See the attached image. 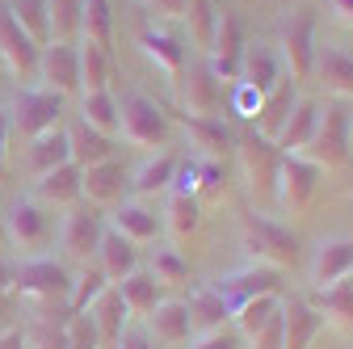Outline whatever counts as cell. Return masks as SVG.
Instances as JSON below:
<instances>
[{
	"mask_svg": "<svg viewBox=\"0 0 353 349\" xmlns=\"http://www.w3.org/2000/svg\"><path fill=\"white\" fill-rule=\"evenodd\" d=\"M236 236H240V248L252 266H270V270H286L294 266L299 257V240L290 228L274 223L270 215L261 210H240L236 215Z\"/></svg>",
	"mask_w": 353,
	"mask_h": 349,
	"instance_id": "1",
	"label": "cell"
},
{
	"mask_svg": "<svg viewBox=\"0 0 353 349\" xmlns=\"http://www.w3.org/2000/svg\"><path fill=\"white\" fill-rule=\"evenodd\" d=\"M294 156H303L307 164H316L320 172H332V168H345L353 148H349V106L345 101H328L320 106V118H316V130Z\"/></svg>",
	"mask_w": 353,
	"mask_h": 349,
	"instance_id": "2",
	"label": "cell"
},
{
	"mask_svg": "<svg viewBox=\"0 0 353 349\" xmlns=\"http://www.w3.org/2000/svg\"><path fill=\"white\" fill-rule=\"evenodd\" d=\"M316 9H290L278 21V42H274V55L286 72V80H307L312 76V59H316Z\"/></svg>",
	"mask_w": 353,
	"mask_h": 349,
	"instance_id": "3",
	"label": "cell"
},
{
	"mask_svg": "<svg viewBox=\"0 0 353 349\" xmlns=\"http://www.w3.org/2000/svg\"><path fill=\"white\" fill-rule=\"evenodd\" d=\"M72 295V270L55 257H26L13 278V299L21 303H68Z\"/></svg>",
	"mask_w": 353,
	"mask_h": 349,
	"instance_id": "4",
	"label": "cell"
},
{
	"mask_svg": "<svg viewBox=\"0 0 353 349\" xmlns=\"http://www.w3.org/2000/svg\"><path fill=\"white\" fill-rule=\"evenodd\" d=\"M168 114L139 89H130L122 101H118V135L130 143V148H164L168 139Z\"/></svg>",
	"mask_w": 353,
	"mask_h": 349,
	"instance_id": "5",
	"label": "cell"
},
{
	"mask_svg": "<svg viewBox=\"0 0 353 349\" xmlns=\"http://www.w3.org/2000/svg\"><path fill=\"white\" fill-rule=\"evenodd\" d=\"M0 232L9 236V244L21 257H42V248L51 244V215L42 210L30 194L13 198L5 210H0Z\"/></svg>",
	"mask_w": 353,
	"mask_h": 349,
	"instance_id": "6",
	"label": "cell"
},
{
	"mask_svg": "<svg viewBox=\"0 0 353 349\" xmlns=\"http://www.w3.org/2000/svg\"><path fill=\"white\" fill-rule=\"evenodd\" d=\"M236 156H240V172H244V186L256 202L274 198V177H278V160L282 152L274 148V139L256 135V130H248V135L236 139Z\"/></svg>",
	"mask_w": 353,
	"mask_h": 349,
	"instance_id": "7",
	"label": "cell"
},
{
	"mask_svg": "<svg viewBox=\"0 0 353 349\" xmlns=\"http://www.w3.org/2000/svg\"><path fill=\"white\" fill-rule=\"evenodd\" d=\"M59 122H63V97L59 93L26 84V89L9 101V126L21 139H34V135H42V130H55Z\"/></svg>",
	"mask_w": 353,
	"mask_h": 349,
	"instance_id": "8",
	"label": "cell"
},
{
	"mask_svg": "<svg viewBox=\"0 0 353 349\" xmlns=\"http://www.w3.org/2000/svg\"><path fill=\"white\" fill-rule=\"evenodd\" d=\"M101 232H105V215H97L93 206H72V210H63V219H59L63 261H72V266H88V261L97 257Z\"/></svg>",
	"mask_w": 353,
	"mask_h": 349,
	"instance_id": "9",
	"label": "cell"
},
{
	"mask_svg": "<svg viewBox=\"0 0 353 349\" xmlns=\"http://www.w3.org/2000/svg\"><path fill=\"white\" fill-rule=\"evenodd\" d=\"M38 89L59 93L63 101L80 93V47L76 42H42L38 51Z\"/></svg>",
	"mask_w": 353,
	"mask_h": 349,
	"instance_id": "10",
	"label": "cell"
},
{
	"mask_svg": "<svg viewBox=\"0 0 353 349\" xmlns=\"http://www.w3.org/2000/svg\"><path fill=\"white\" fill-rule=\"evenodd\" d=\"M244 21L232 13V9H219L214 17V30H210V42H206V68L219 76V80H232L240 76V55H244Z\"/></svg>",
	"mask_w": 353,
	"mask_h": 349,
	"instance_id": "11",
	"label": "cell"
},
{
	"mask_svg": "<svg viewBox=\"0 0 353 349\" xmlns=\"http://www.w3.org/2000/svg\"><path fill=\"white\" fill-rule=\"evenodd\" d=\"M320 177H324V172L316 164H307L303 156H282L278 160V177H274V202L286 215L307 210V202H312L316 190H320Z\"/></svg>",
	"mask_w": 353,
	"mask_h": 349,
	"instance_id": "12",
	"label": "cell"
},
{
	"mask_svg": "<svg viewBox=\"0 0 353 349\" xmlns=\"http://www.w3.org/2000/svg\"><path fill=\"white\" fill-rule=\"evenodd\" d=\"M38 42L13 21V13L0 5V63H5V72L13 76V80H21V89L38 76Z\"/></svg>",
	"mask_w": 353,
	"mask_h": 349,
	"instance_id": "13",
	"label": "cell"
},
{
	"mask_svg": "<svg viewBox=\"0 0 353 349\" xmlns=\"http://www.w3.org/2000/svg\"><path fill=\"white\" fill-rule=\"evenodd\" d=\"M68 320H72L68 303H30L26 324H21L26 349H72L68 345Z\"/></svg>",
	"mask_w": 353,
	"mask_h": 349,
	"instance_id": "14",
	"label": "cell"
},
{
	"mask_svg": "<svg viewBox=\"0 0 353 349\" xmlns=\"http://www.w3.org/2000/svg\"><path fill=\"white\" fill-rule=\"evenodd\" d=\"M176 84H181V106H185L190 118H219L228 93H223V80L206 68V59L190 63L181 76H176Z\"/></svg>",
	"mask_w": 353,
	"mask_h": 349,
	"instance_id": "15",
	"label": "cell"
},
{
	"mask_svg": "<svg viewBox=\"0 0 353 349\" xmlns=\"http://www.w3.org/2000/svg\"><path fill=\"white\" fill-rule=\"evenodd\" d=\"M214 290L223 295V303L236 312L240 303L248 299H261V295H282V270H270V266H252V261H244L240 270L223 274L214 282Z\"/></svg>",
	"mask_w": 353,
	"mask_h": 349,
	"instance_id": "16",
	"label": "cell"
},
{
	"mask_svg": "<svg viewBox=\"0 0 353 349\" xmlns=\"http://www.w3.org/2000/svg\"><path fill=\"white\" fill-rule=\"evenodd\" d=\"M143 332L156 341V349H185L190 345V312H185V299H160L156 308L139 320Z\"/></svg>",
	"mask_w": 353,
	"mask_h": 349,
	"instance_id": "17",
	"label": "cell"
},
{
	"mask_svg": "<svg viewBox=\"0 0 353 349\" xmlns=\"http://www.w3.org/2000/svg\"><path fill=\"white\" fill-rule=\"evenodd\" d=\"M345 278H353V240L349 236L320 240L312 261H307V282H312V290H324V286L345 282Z\"/></svg>",
	"mask_w": 353,
	"mask_h": 349,
	"instance_id": "18",
	"label": "cell"
},
{
	"mask_svg": "<svg viewBox=\"0 0 353 349\" xmlns=\"http://www.w3.org/2000/svg\"><path fill=\"white\" fill-rule=\"evenodd\" d=\"M307 80H316L332 101H353V55L324 42V47H316L312 76H307Z\"/></svg>",
	"mask_w": 353,
	"mask_h": 349,
	"instance_id": "19",
	"label": "cell"
},
{
	"mask_svg": "<svg viewBox=\"0 0 353 349\" xmlns=\"http://www.w3.org/2000/svg\"><path fill=\"white\" fill-rule=\"evenodd\" d=\"M105 228L118 232V236H126L130 244L139 248V244H156V236H160V215L148 202H139V198H122L105 215Z\"/></svg>",
	"mask_w": 353,
	"mask_h": 349,
	"instance_id": "20",
	"label": "cell"
},
{
	"mask_svg": "<svg viewBox=\"0 0 353 349\" xmlns=\"http://www.w3.org/2000/svg\"><path fill=\"white\" fill-rule=\"evenodd\" d=\"M30 198L42 206V210H72L80 206V168L76 164H59L51 172L30 181Z\"/></svg>",
	"mask_w": 353,
	"mask_h": 349,
	"instance_id": "21",
	"label": "cell"
},
{
	"mask_svg": "<svg viewBox=\"0 0 353 349\" xmlns=\"http://www.w3.org/2000/svg\"><path fill=\"white\" fill-rule=\"evenodd\" d=\"M320 328H324V320L312 308V299H303V295L282 299V349H312Z\"/></svg>",
	"mask_w": 353,
	"mask_h": 349,
	"instance_id": "22",
	"label": "cell"
},
{
	"mask_svg": "<svg viewBox=\"0 0 353 349\" xmlns=\"http://www.w3.org/2000/svg\"><path fill=\"white\" fill-rule=\"evenodd\" d=\"M130 172L118 160H101L93 168H80V198H88V206H114L126 194Z\"/></svg>",
	"mask_w": 353,
	"mask_h": 349,
	"instance_id": "23",
	"label": "cell"
},
{
	"mask_svg": "<svg viewBox=\"0 0 353 349\" xmlns=\"http://www.w3.org/2000/svg\"><path fill=\"white\" fill-rule=\"evenodd\" d=\"M59 164H72V152H68V130L55 126V130H42V135L26 139V152H21V168L26 177H42V172H51Z\"/></svg>",
	"mask_w": 353,
	"mask_h": 349,
	"instance_id": "24",
	"label": "cell"
},
{
	"mask_svg": "<svg viewBox=\"0 0 353 349\" xmlns=\"http://www.w3.org/2000/svg\"><path fill=\"white\" fill-rule=\"evenodd\" d=\"M93 266L105 274V282L114 286V282H122L126 274H135L139 270V248L130 244L126 236H118V232H101V244H97V257H93Z\"/></svg>",
	"mask_w": 353,
	"mask_h": 349,
	"instance_id": "25",
	"label": "cell"
},
{
	"mask_svg": "<svg viewBox=\"0 0 353 349\" xmlns=\"http://www.w3.org/2000/svg\"><path fill=\"white\" fill-rule=\"evenodd\" d=\"M185 312H190V332H214V328H223L232 320V308L223 303V295L214 290V282H202L190 290L185 299Z\"/></svg>",
	"mask_w": 353,
	"mask_h": 349,
	"instance_id": "26",
	"label": "cell"
},
{
	"mask_svg": "<svg viewBox=\"0 0 353 349\" xmlns=\"http://www.w3.org/2000/svg\"><path fill=\"white\" fill-rule=\"evenodd\" d=\"M202 228V202L194 194H181V190H168L164 194V206H160V232L172 236V240H185Z\"/></svg>",
	"mask_w": 353,
	"mask_h": 349,
	"instance_id": "27",
	"label": "cell"
},
{
	"mask_svg": "<svg viewBox=\"0 0 353 349\" xmlns=\"http://www.w3.org/2000/svg\"><path fill=\"white\" fill-rule=\"evenodd\" d=\"M84 316L97 324V337H101V349H114V341L122 337V328L130 324V312H126V303L114 286H105L93 303L84 308Z\"/></svg>",
	"mask_w": 353,
	"mask_h": 349,
	"instance_id": "28",
	"label": "cell"
},
{
	"mask_svg": "<svg viewBox=\"0 0 353 349\" xmlns=\"http://www.w3.org/2000/svg\"><path fill=\"white\" fill-rule=\"evenodd\" d=\"M172 177H176V156H172V152H160V156H148L135 172H130L126 190L135 194L139 202H148V198H156V194H168V190H172Z\"/></svg>",
	"mask_w": 353,
	"mask_h": 349,
	"instance_id": "29",
	"label": "cell"
},
{
	"mask_svg": "<svg viewBox=\"0 0 353 349\" xmlns=\"http://www.w3.org/2000/svg\"><path fill=\"white\" fill-rule=\"evenodd\" d=\"M286 72H282V63H278V55H274V47H244V55H240V84H248V89H256L261 97L274 89V84L282 80Z\"/></svg>",
	"mask_w": 353,
	"mask_h": 349,
	"instance_id": "30",
	"label": "cell"
},
{
	"mask_svg": "<svg viewBox=\"0 0 353 349\" xmlns=\"http://www.w3.org/2000/svg\"><path fill=\"white\" fill-rule=\"evenodd\" d=\"M68 130V152H72V164L76 168H93V164H101V160H114V139L110 135H101V130H93L88 122H72V126H63Z\"/></svg>",
	"mask_w": 353,
	"mask_h": 349,
	"instance_id": "31",
	"label": "cell"
},
{
	"mask_svg": "<svg viewBox=\"0 0 353 349\" xmlns=\"http://www.w3.org/2000/svg\"><path fill=\"white\" fill-rule=\"evenodd\" d=\"M294 101H299V93H294V80H278L270 93L261 97V106H256V135H265V139H274L278 130H282V122L290 118V110H294Z\"/></svg>",
	"mask_w": 353,
	"mask_h": 349,
	"instance_id": "32",
	"label": "cell"
},
{
	"mask_svg": "<svg viewBox=\"0 0 353 349\" xmlns=\"http://www.w3.org/2000/svg\"><path fill=\"white\" fill-rule=\"evenodd\" d=\"M139 51L168 76V80H176L185 72V47H181V38H172L168 30H143L139 34Z\"/></svg>",
	"mask_w": 353,
	"mask_h": 349,
	"instance_id": "33",
	"label": "cell"
},
{
	"mask_svg": "<svg viewBox=\"0 0 353 349\" xmlns=\"http://www.w3.org/2000/svg\"><path fill=\"white\" fill-rule=\"evenodd\" d=\"M278 312H282V295H261V299H248V303H240V308L232 312V332L248 345L265 324H274L278 320Z\"/></svg>",
	"mask_w": 353,
	"mask_h": 349,
	"instance_id": "34",
	"label": "cell"
},
{
	"mask_svg": "<svg viewBox=\"0 0 353 349\" xmlns=\"http://www.w3.org/2000/svg\"><path fill=\"white\" fill-rule=\"evenodd\" d=\"M312 308L320 312V320H324V324H332V328H341V332H353V278H345V282H332V286L316 290Z\"/></svg>",
	"mask_w": 353,
	"mask_h": 349,
	"instance_id": "35",
	"label": "cell"
},
{
	"mask_svg": "<svg viewBox=\"0 0 353 349\" xmlns=\"http://www.w3.org/2000/svg\"><path fill=\"white\" fill-rule=\"evenodd\" d=\"M185 126V139L190 148H198V156H210V160H223V152L232 148V130L223 118H181Z\"/></svg>",
	"mask_w": 353,
	"mask_h": 349,
	"instance_id": "36",
	"label": "cell"
},
{
	"mask_svg": "<svg viewBox=\"0 0 353 349\" xmlns=\"http://www.w3.org/2000/svg\"><path fill=\"white\" fill-rule=\"evenodd\" d=\"M114 290L122 295V303H126V312H130V320H143L156 303L164 299V286L148 274V270H135V274H126L122 282H114Z\"/></svg>",
	"mask_w": 353,
	"mask_h": 349,
	"instance_id": "37",
	"label": "cell"
},
{
	"mask_svg": "<svg viewBox=\"0 0 353 349\" xmlns=\"http://www.w3.org/2000/svg\"><path fill=\"white\" fill-rule=\"evenodd\" d=\"M316 118H320V106H316V101H307V97H299L294 110H290V118L282 122V130L274 135V148H278L282 156H294L307 139H312Z\"/></svg>",
	"mask_w": 353,
	"mask_h": 349,
	"instance_id": "38",
	"label": "cell"
},
{
	"mask_svg": "<svg viewBox=\"0 0 353 349\" xmlns=\"http://www.w3.org/2000/svg\"><path fill=\"white\" fill-rule=\"evenodd\" d=\"M76 42H93V47H101V51L114 47V9H110V0H84L80 38Z\"/></svg>",
	"mask_w": 353,
	"mask_h": 349,
	"instance_id": "39",
	"label": "cell"
},
{
	"mask_svg": "<svg viewBox=\"0 0 353 349\" xmlns=\"http://www.w3.org/2000/svg\"><path fill=\"white\" fill-rule=\"evenodd\" d=\"M148 274H152L164 290H181V286H190V261L176 252L172 244H156V248H152Z\"/></svg>",
	"mask_w": 353,
	"mask_h": 349,
	"instance_id": "40",
	"label": "cell"
},
{
	"mask_svg": "<svg viewBox=\"0 0 353 349\" xmlns=\"http://www.w3.org/2000/svg\"><path fill=\"white\" fill-rule=\"evenodd\" d=\"M76 47H80V93H101V89H110V76H114L110 51L93 47V42H76Z\"/></svg>",
	"mask_w": 353,
	"mask_h": 349,
	"instance_id": "41",
	"label": "cell"
},
{
	"mask_svg": "<svg viewBox=\"0 0 353 349\" xmlns=\"http://www.w3.org/2000/svg\"><path fill=\"white\" fill-rule=\"evenodd\" d=\"M80 122H88L93 130H101V135H118V97L110 89L101 93H80Z\"/></svg>",
	"mask_w": 353,
	"mask_h": 349,
	"instance_id": "42",
	"label": "cell"
},
{
	"mask_svg": "<svg viewBox=\"0 0 353 349\" xmlns=\"http://www.w3.org/2000/svg\"><path fill=\"white\" fill-rule=\"evenodd\" d=\"M80 9H84V0H47L51 42H76L80 38Z\"/></svg>",
	"mask_w": 353,
	"mask_h": 349,
	"instance_id": "43",
	"label": "cell"
},
{
	"mask_svg": "<svg viewBox=\"0 0 353 349\" xmlns=\"http://www.w3.org/2000/svg\"><path fill=\"white\" fill-rule=\"evenodd\" d=\"M5 9L13 13V21L38 42V47H42V42H51V34H47V0H9Z\"/></svg>",
	"mask_w": 353,
	"mask_h": 349,
	"instance_id": "44",
	"label": "cell"
},
{
	"mask_svg": "<svg viewBox=\"0 0 353 349\" xmlns=\"http://www.w3.org/2000/svg\"><path fill=\"white\" fill-rule=\"evenodd\" d=\"M110 282H105V274L88 261V266H80V274H72V295H68V308L72 312H84L88 303H93L101 290H105Z\"/></svg>",
	"mask_w": 353,
	"mask_h": 349,
	"instance_id": "45",
	"label": "cell"
},
{
	"mask_svg": "<svg viewBox=\"0 0 353 349\" xmlns=\"http://www.w3.org/2000/svg\"><path fill=\"white\" fill-rule=\"evenodd\" d=\"M181 17H185V26H190V38H194V47H202V51H206V42H210V30H214V17H219L214 0H190Z\"/></svg>",
	"mask_w": 353,
	"mask_h": 349,
	"instance_id": "46",
	"label": "cell"
},
{
	"mask_svg": "<svg viewBox=\"0 0 353 349\" xmlns=\"http://www.w3.org/2000/svg\"><path fill=\"white\" fill-rule=\"evenodd\" d=\"M68 345H72V349H101L97 324L88 320L84 312H72V320H68Z\"/></svg>",
	"mask_w": 353,
	"mask_h": 349,
	"instance_id": "47",
	"label": "cell"
},
{
	"mask_svg": "<svg viewBox=\"0 0 353 349\" xmlns=\"http://www.w3.org/2000/svg\"><path fill=\"white\" fill-rule=\"evenodd\" d=\"M190 349H244V341L232 332V324H223V328H214V332L190 337Z\"/></svg>",
	"mask_w": 353,
	"mask_h": 349,
	"instance_id": "48",
	"label": "cell"
},
{
	"mask_svg": "<svg viewBox=\"0 0 353 349\" xmlns=\"http://www.w3.org/2000/svg\"><path fill=\"white\" fill-rule=\"evenodd\" d=\"M228 106H232V114H240V118H256V106H261V93L256 89H248V84H232V97H228Z\"/></svg>",
	"mask_w": 353,
	"mask_h": 349,
	"instance_id": "49",
	"label": "cell"
},
{
	"mask_svg": "<svg viewBox=\"0 0 353 349\" xmlns=\"http://www.w3.org/2000/svg\"><path fill=\"white\" fill-rule=\"evenodd\" d=\"M114 349H156V341L143 332V324H135V320H130V324L122 328V337L114 341Z\"/></svg>",
	"mask_w": 353,
	"mask_h": 349,
	"instance_id": "50",
	"label": "cell"
},
{
	"mask_svg": "<svg viewBox=\"0 0 353 349\" xmlns=\"http://www.w3.org/2000/svg\"><path fill=\"white\" fill-rule=\"evenodd\" d=\"M185 5H190V0H143V9L152 17H164V21H176L185 13Z\"/></svg>",
	"mask_w": 353,
	"mask_h": 349,
	"instance_id": "51",
	"label": "cell"
},
{
	"mask_svg": "<svg viewBox=\"0 0 353 349\" xmlns=\"http://www.w3.org/2000/svg\"><path fill=\"white\" fill-rule=\"evenodd\" d=\"M17 308H21V303H17L13 295H0V332H9V328H13V316H17Z\"/></svg>",
	"mask_w": 353,
	"mask_h": 349,
	"instance_id": "52",
	"label": "cell"
},
{
	"mask_svg": "<svg viewBox=\"0 0 353 349\" xmlns=\"http://www.w3.org/2000/svg\"><path fill=\"white\" fill-rule=\"evenodd\" d=\"M9 135H13V126H9V106H0V168H5V156H9Z\"/></svg>",
	"mask_w": 353,
	"mask_h": 349,
	"instance_id": "53",
	"label": "cell"
},
{
	"mask_svg": "<svg viewBox=\"0 0 353 349\" xmlns=\"http://www.w3.org/2000/svg\"><path fill=\"white\" fill-rule=\"evenodd\" d=\"M328 13H332L341 26H349V30H353V0H328Z\"/></svg>",
	"mask_w": 353,
	"mask_h": 349,
	"instance_id": "54",
	"label": "cell"
},
{
	"mask_svg": "<svg viewBox=\"0 0 353 349\" xmlns=\"http://www.w3.org/2000/svg\"><path fill=\"white\" fill-rule=\"evenodd\" d=\"M13 278H17V266L9 257H0V295H13Z\"/></svg>",
	"mask_w": 353,
	"mask_h": 349,
	"instance_id": "55",
	"label": "cell"
},
{
	"mask_svg": "<svg viewBox=\"0 0 353 349\" xmlns=\"http://www.w3.org/2000/svg\"><path fill=\"white\" fill-rule=\"evenodd\" d=\"M0 349H26V341H21V328L0 332Z\"/></svg>",
	"mask_w": 353,
	"mask_h": 349,
	"instance_id": "56",
	"label": "cell"
},
{
	"mask_svg": "<svg viewBox=\"0 0 353 349\" xmlns=\"http://www.w3.org/2000/svg\"><path fill=\"white\" fill-rule=\"evenodd\" d=\"M349 148H353V110H349Z\"/></svg>",
	"mask_w": 353,
	"mask_h": 349,
	"instance_id": "57",
	"label": "cell"
}]
</instances>
